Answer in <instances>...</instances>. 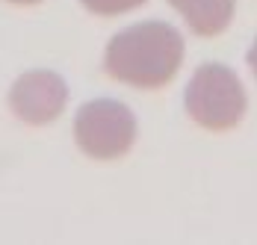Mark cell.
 I'll return each mask as SVG.
<instances>
[{
  "instance_id": "3957f363",
  "label": "cell",
  "mask_w": 257,
  "mask_h": 245,
  "mask_svg": "<svg viewBox=\"0 0 257 245\" xmlns=\"http://www.w3.org/2000/svg\"><path fill=\"white\" fill-rule=\"evenodd\" d=\"M74 139L92 160H118L136 142V115L121 100H89L74 115Z\"/></svg>"
},
{
  "instance_id": "5b68a950",
  "label": "cell",
  "mask_w": 257,
  "mask_h": 245,
  "mask_svg": "<svg viewBox=\"0 0 257 245\" xmlns=\"http://www.w3.org/2000/svg\"><path fill=\"white\" fill-rule=\"evenodd\" d=\"M195 36H219L233 18V0H169Z\"/></svg>"
},
{
  "instance_id": "277c9868",
  "label": "cell",
  "mask_w": 257,
  "mask_h": 245,
  "mask_svg": "<svg viewBox=\"0 0 257 245\" xmlns=\"http://www.w3.org/2000/svg\"><path fill=\"white\" fill-rule=\"evenodd\" d=\"M68 100V86L56 71L33 68L21 74L9 89V109L27 124H51Z\"/></svg>"
},
{
  "instance_id": "8992f818",
  "label": "cell",
  "mask_w": 257,
  "mask_h": 245,
  "mask_svg": "<svg viewBox=\"0 0 257 245\" xmlns=\"http://www.w3.org/2000/svg\"><path fill=\"white\" fill-rule=\"evenodd\" d=\"M89 12L95 15H103V18H112V15H121V12H130L136 6H142L145 0H80Z\"/></svg>"
},
{
  "instance_id": "7a4b0ae2",
  "label": "cell",
  "mask_w": 257,
  "mask_h": 245,
  "mask_svg": "<svg viewBox=\"0 0 257 245\" xmlns=\"http://www.w3.org/2000/svg\"><path fill=\"white\" fill-rule=\"evenodd\" d=\"M245 103L248 98L239 77L222 62L198 65L183 92V106L189 118L201 124L204 130H216V133L236 127L245 112Z\"/></svg>"
},
{
  "instance_id": "6da1fadb",
  "label": "cell",
  "mask_w": 257,
  "mask_h": 245,
  "mask_svg": "<svg viewBox=\"0 0 257 245\" xmlns=\"http://www.w3.org/2000/svg\"><path fill=\"white\" fill-rule=\"evenodd\" d=\"M183 62V39L166 21H142L115 33L103 53L112 80L133 89H163Z\"/></svg>"
},
{
  "instance_id": "52a82bcc",
  "label": "cell",
  "mask_w": 257,
  "mask_h": 245,
  "mask_svg": "<svg viewBox=\"0 0 257 245\" xmlns=\"http://www.w3.org/2000/svg\"><path fill=\"white\" fill-rule=\"evenodd\" d=\"M245 59H248V68H251V74L257 77V39H254V45L248 48V56H245Z\"/></svg>"
},
{
  "instance_id": "ba28073f",
  "label": "cell",
  "mask_w": 257,
  "mask_h": 245,
  "mask_svg": "<svg viewBox=\"0 0 257 245\" xmlns=\"http://www.w3.org/2000/svg\"><path fill=\"white\" fill-rule=\"evenodd\" d=\"M6 3H15V6H33V3H39V0H6Z\"/></svg>"
}]
</instances>
